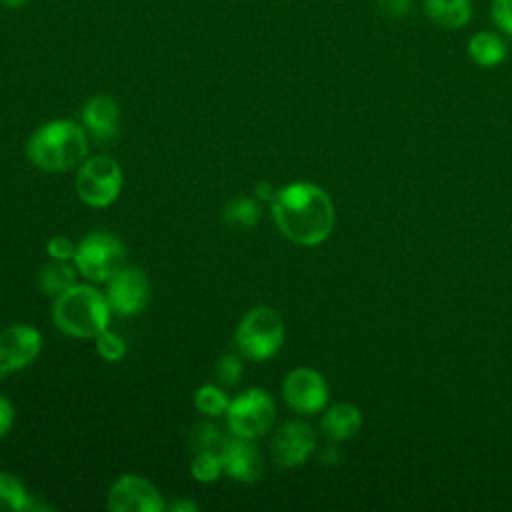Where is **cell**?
Wrapping results in <instances>:
<instances>
[{"mask_svg": "<svg viewBox=\"0 0 512 512\" xmlns=\"http://www.w3.org/2000/svg\"><path fill=\"white\" fill-rule=\"evenodd\" d=\"M30 494L18 476L0 470V510L2 512H20L28 508Z\"/></svg>", "mask_w": 512, "mask_h": 512, "instance_id": "20", "label": "cell"}, {"mask_svg": "<svg viewBox=\"0 0 512 512\" xmlns=\"http://www.w3.org/2000/svg\"><path fill=\"white\" fill-rule=\"evenodd\" d=\"M46 252L50 258L54 260H72L74 258V252H76V246L74 242L68 238V236H62V234H56L48 240L46 244Z\"/></svg>", "mask_w": 512, "mask_h": 512, "instance_id": "27", "label": "cell"}, {"mask_svg": "<svg viewBox=\"0 0 512 512\" xmlns=\"http://www.w3.org/2000/svg\"><path fill=\"white\" fill-rule=\"evenodd\" d=\"M110 304L106 294L94 286L76 284L54 298L52 322L72 338H96L110 324Z\"/></svg>", "mask_w": 512, "mask_h": 512, "instance_id": "3", "label": "cell"}, {"mask_svg": "<svg viewBox=\"0 0 512 512\" xmlns=\"http://www.w3.org/2000/svg\"><path fill=\"white\" fill-rule=\"evenodd\" d=\"M74 188L86 206L106 208L122 190V168L110 156H92L78 166Z\"/></svg>", "mask_w": 512, "mask_h": 512, "instance_id": "6", "label": "cell"}, {"mask_svg": "<svg viewBox=\"0 0 512 512\" xmlns=\"http://www.w3.org/2000/svg\"><path fill=\"white\" fill-rule=\"evenodd\" d=\"M76 266H70V260H50L46 262L38 272V288L58 298L60 294L68 292L72 286H76Z\"/></svg>", "mask_w": 512, "mask_h": 512, "instance_id": "18", "label": "cell"}, {"mask_svg": "<svg viewBox=\"0 0 512 512\" xmlns=\"http://www.w3.org/2000/svg\"><path fill=\"white\" fill-rule=\"evenodd\" d=\"M224 472L238 482H256L262 474V456L254 440L230 436L222 454Z\"/></svg>", "mask_w": 512, "mask_h": 512, "instance_id": "13", "label": "cell"}, {"mask_svg": "<svg viewBox=\"0 0 512 512\" xmlns=\"http://www.w3.org/2000/svg\"><path fill=\"white\" fill-rule=\"evenodd\" d=\"M270 208L276 228L300 246L322 244L334 228L330 196L310 182H294L280 188Z\"/></svg>", "mask_w": 512, "mask_h": 512, "instance_id": "1", "label": "cell"}, {"mask_svg": "<svg viewBox=\"0 0 512 512\" xmlns=\"http://www.w3.org/2000/svg\"><path fill=\"white\" fill-rule=\"evenodd\" d=\"M468 56L482 68H496L508 56V44L494 30H480L468 40Z\"/></svg>", "mask_w": 512, "mask_h": 512, "instance_id": "17", "label": "cell"}, {"mask_svg": "<svg viewBox=\"0 0 512 512\" xmlns=\"http://www.w3.org/2000/svg\"><path fill=\"white\" fill-rule=\"evenodd\" d=\"M490 20L502 34L512 36V0H492Z\"/></svg>", "mask_w": 512, "mask_h": 512, "instance_id": "26", "label": "cell"}, {"mask_svg": "<svg viewBox=\"0 0 512 512\" xmlns=\"http://www.w3.org/2000/svg\"><path fill=\"white\" fill-rule=\"evenodd\" d=\"M150 298V284L146 274L136 266H122L106 288V300L112 312L120 316H132L144 310Z\"/></svg>", "mask_w": 512, "mask_h": 512, "instance_id": "10", "label": "cell"}, {"mask_svg": "<svg viewBox=\"0 0 512 512\" xmlns=\"http://www.w3.org/2000/svg\"><path fill=\"white\" fill-rule=\"evenodd\" d=\"M126 248L112 232L96 230L86 234L74 252L76 270L90 282H108L122 266Z\"/></svg>", "mask_w": 512, "mask_h": 512, "instance_id": "5", "label": "cell"}, {"mask_svg": "<svg viewBox=\"0 0 512 512\" xmlns=\"http://www.w3.org/2000/svg\"><path fill=\"white\" fill-rule=\"evenodd\" d=\"M106 506L112 512H162L166 508L158 488L136 474H124L110 486Z\"/></svg>", "mask_w": 512, "mask_h": 512, "instance_id": "9", "label": "cell"}, {"mask_svg": "<svg viewBox=\"0 0 512 512\" xmlns=\"http://www.w3.org/2000/svg\"><path fill=\"white\" fill-rule=\"evenodd\" d=\"M316 448V434L312 426L302 420L284 422L270 444V454L276 466L294 468L300 466Z\"/></svg>", "mask_w": 512, "mask_h": 512, "instance_id": "12", "label": "cell"}, {"mask_svg": "<svg viewBox=\"0 0 512 512\" xmlns=\"http://www.w3.org/2000/svg\"><path fill=\"white\" fill-rule=\"evenodd\" d=\"M14 424V406L12 402L0 394V438L10 432Z\"/></svg>", "mask_w": 512, "mask_h": 512, "instance_id": "29", "label": "cell"}, {"mask_svg": "<svg viewBox=\"0 0 512 512\" xmlns=\"http://www.w3.org/2000/svg\"><path fill=\"white\" fill-rule=\"evenodd\" d=\"M4 6H8V8H20V6H24V4H28L30 0H0Z\"/></svg>", "mask_w": 512, "mask_h": 512, "instance_id": "33", "label": "cell"}, {"mask_svg": "<svg viewBox=\"0 0 512 512\" xmlns=\"http://www.w3.org/2000/svg\"><path fill=\"white\" fill-rule=\"evenodd\" d=\"M322 460H324L326 464H336V462L340 460V452H338L334 446H326V448L322 450Z\"/></svg>", "mask_w": 512, "mask_h": 512, "instance_id": "32", "label": "cell"}, {"mask_svg": "<svg viewBox=\"0 0 512 512\" xmlns=\"http://www.w3.org/2000/svg\"><path fill=\"white\" fill-rule=\"evenodd\" d=\"M88 154V132L82 124L58 118L38 126L28 142V160L44 172H66L80 166Z\"/></svg>", "mask_w": 512, "mask_h": 512, "instance_id": "2", "label": "cell"}, {"mask_svg": "<svg viewBox=\"0 0 512 512\" xmlns=\"http://www.w3.org/2000/svg\"><path fill=\"white\" fill-rule=\"evenodd\" d=\"M242 372H244V364L240 360L238 354H224L220 356V360L216 362V376L222 384L226 386H232L236 384L240 378H242Z\"/></svg>", "mask_w": 512, "mask_h": 512, "instance_id": "25", "label": "cell"}, {"mask_svg": "<svg viewBox=\"0 0 512 512\" xmlns=\"http://www.w3.org/2000/svg\"><path fill=\"white\" fill-rule=\"evenodd\" d=\"M228 438L230 436H224L214 424L200 422L194 426V430L190 434V444H192L194 452H212L222 458Z\"/></svg>", "mask_w": 512, "mask_h": 512, "instance_id": "21", "label": "cell"}, {"mask_svg": "<svg viewBox=\"0 0 512 512\" xmlns=\"http://www.w3.org/2000/svg\"><path fill=\"white\" fill-rule=\"evenodd\" d=\"M236 348L250 360L262 362L282 348L284 322L270 306H256L248 310L236 326Z\"/></svg>", "mask_w": 512, "mask_h": 512, "instance_id": "4", "label": "cell"}, {"mask_svg": "<svg viewBox=\"0 0 512 512\" xmlns=\"http://www.w3.org/2000/svg\"><path fill=\"white\" fill-rule=\"evenodd\" d=\"M194 406L200 414L214 418V416L226 414L230 406V398L224 394L222 388L214 384H204L194 392Z\"/></svg>", "mask_w": 512, "mask_h": 512, "instance_id": "22", "label": "cell"}, {"mask_svg": "<svg viewBox=\"0 0 512 512\" xmlns=\"http://www.w3.org/2000/svg\"><path fill=\"white\" fill-rule=\"evenodd\" d=\"M282 394L292 410L300 414H314L328 402V384L314 368L300 366L284 378Z\"/></svg>", "mask_w": 512, "mask_h": 512, "instance_id": "11", "label": "cell"}, {"mask_svg": "<svg viewBox=\"0 0 512 512\" xmlns=\"http://www.w3.org/2000/svg\"><path fill=\"white\" fill-rule=\"evenodd\" d=\"M276 406L268 392L262 388H248L230 400L226 410L228 428L234 436L254 440L266 434L274 422Z\"/></svg>", "mask_w": 512, "mask_h": 512, "instance_id": "7", "label": "cell"}, {"mask_svg": "<svg viewBox=\"0 0 512 512\" xmlns=\"http://www.w3.org/2000/svg\"><path fill=\"white\" fill-rule=\"evenodd\" d=\"M222 216H224V222L232 228H238V230L254 228L262 216L260 202L258 198L236 196L230 202H226Z\"/></svg>", "mask_w": 512, "mask_h": 512, "instance_id": "19", "label": "cell"}, {"mask_svg": "<svg viewBox=\"0 0 512 512\" xmlns=\"http://www.w3.org/2000/svg\"><path fill=\"white\" fill-rule=\"evenodd\" d=\"M96 352L106 362H118L126 356V342L122 336H118L112 330H102L96 338Z\"/></svg>", "mask_w": 512, "mask_h": 512, "instance_id": "24", "label": "cell"}, {"mask_svg": "<svg viewBox=\"0 0 512 512\" xmlns=\"http://www.w3.org/2000/svg\"><path fill=\"white\" fill-rule=\"evenodd\" d=\"M362 426V414L356 406L348 402H338L328 408V412L322 418V432L332 442L350 440L358 434Z\"/></svg>", "mask_w": 512, "mask_h": 512, "instance_id": "15", "label": "cell"}, {"mask_svg": "<svg viewBox=\"0 0 512 512\" xmlns=\"http://www.w3.org/2000/svg\"><path fill=\"white\" fill-rule=\"evenodd\" d=\"M42 350V336L34 326L10 324L0 330V378L30 366Z\"/></svg>", "mask_w": 512, "mask_h": 512, "instance_id": "8", "label": "cell"}, {"mask_svg": "<svg viewBox=\"0 0 512 512\" xmlns=\"http://www.w3.org/2000/svg\"><path fill=\"white\" fill-rule=\"evenodd\" d=\"M190 472H192V476L198 482L210 484V482H214L224 472V464H222V458L218 454L194 452V460L190 464Z\"/></svg>", "mask_w": 512, "mask_h": 512, "instance_id": "23", "label": "cell"}, {"mask_svg": "<svg viewBox=\"0 0 512 512\" xmlns=\"http://www.w3.org/2000/svg\"><path fill=\"white\" fill-rule=\"evenodd\" d=\"M424 14L436 26L446 30H458L472 20V0H424Z\"/></svg>", "mask_w": 512, "mask_h": 512, "instance_id": "16", "label": "cell"}, {"mask_svg": "<svg viewBox=\"0 0 512 512\" xmlns=\"http://www.w3.org/2000/svg\"><path fill=\"white\" fill-rule=\"evenodd\" d=\"M378 8L384 16L402 18L412 10V0H378Z\"/></svg>", "mask_w": 512, "mask_h": 512, "instance_id": "28", "label": "cell"}, {"mask_svg": "<svg viewBox=\"0 0 512 512\" xmlns=\"http://www.w3.org/2000/svg\"><path fill=\"white\" fill-rule=\"evenodd\" d=\"M172 512H194L198 510V504L196 502H190V500H176L168 506Z\"/></svg>", "mask_w": 512, "mask_h": 512, "instance_id": "31", "label": "cell"}, {"mask_svg": "<svg viewBox=\"0 0 512 512\" xmlns=\"http://www.w3.org/2000/svg\"><path fill=\"white\" fill-rule=\"evenodd\" d=\"M254 192H256V198H258V200H264V202L272 204V200H274V196H276L278 190H276L270 182H258L256 188H254Z\"/></svg>", "mask_w": 512, "mask_h": 512, "instance_id": "30", "label": "cell"}, {"mask_svg": "<svg viewBox=\"0 0 512 512\" xmlns=\"http://www.w3.org/2000/svg\"><path fill=\"white\" fill-rule=\"evenodd\" d=\"M118 120V104L106 94H96L82 106V126L96 140H112L118 134Z\"/></svg>", "mask_w": 512, "mask_h": 512, "instance_id": "14", "label": "cell"}]
</instances>
